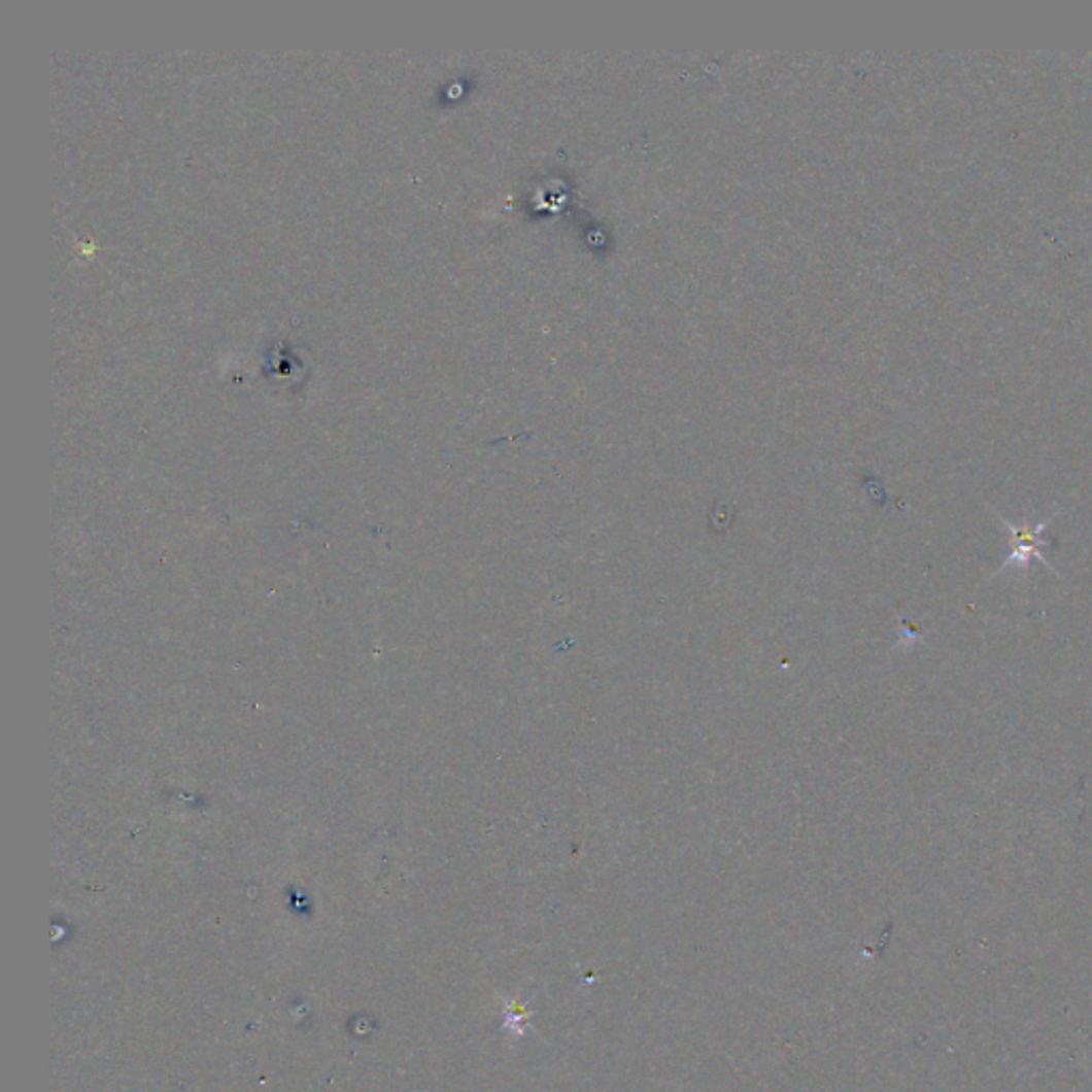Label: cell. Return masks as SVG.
<instances>
[{"label":"cell","instance_id":"cell-1","mask_svg":"<svg viewBox=\"0 0 1092 1092\" xmlns=\"http://www.w3.org/2000/svg\"><path fill=\"white\" fill-rule=\"evenodd\" d=\"M1056 514L1058 512L1054 510L1048 519L1039 521L1037 525H1026V523L1024 525H1016V523L1008 521L1003 514L996 512V519L1000 521V525H1003L1005 532L1010 534L1012 551L1005 557V561L998 566L994 576L1005 574V570H1018L1020 574H1028L1030 561H1033V559L1039 561L1042 566H1046L1052 574H1058V570L1046 557V551L1054 549V540L1050 536H1046V530L1050 527V523H1052V519L1056 517Z\"/></svg>","mask_w":1092,"mask_h":1092}]
</instances>
